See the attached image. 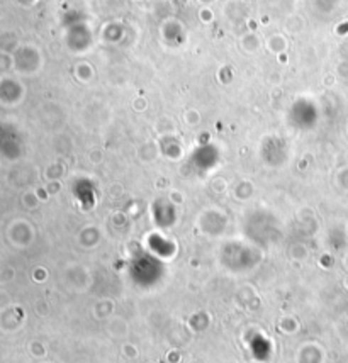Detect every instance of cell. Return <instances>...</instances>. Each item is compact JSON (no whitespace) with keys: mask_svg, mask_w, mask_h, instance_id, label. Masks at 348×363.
<instances>
[{"mask_svg":"<svg viewBox=\"0 0 348 363\" xmlns=\"http://www.w3.org/2000/svg\"><path fill=\"white\" fill-rule=\"evenodd\" d=\"M338 31H340L342 34H345V33L348 31V24H343V26H342V28H340V29H338Z\"/></svg>","mask_w":348,"mask_h":363,"instance_id":"obj_1","label":"cell"}]
</instances>
